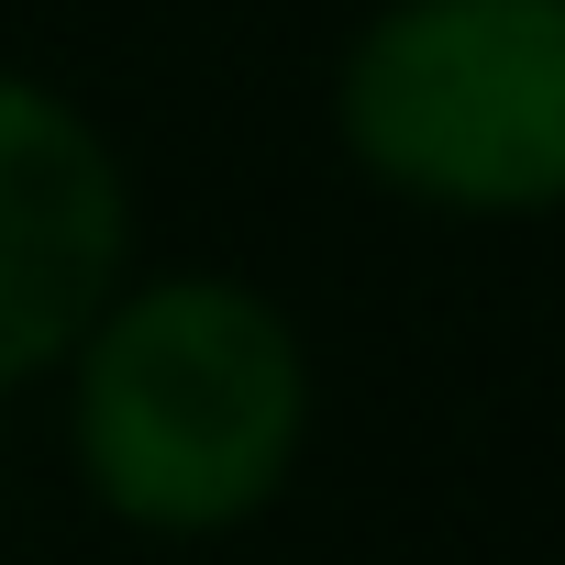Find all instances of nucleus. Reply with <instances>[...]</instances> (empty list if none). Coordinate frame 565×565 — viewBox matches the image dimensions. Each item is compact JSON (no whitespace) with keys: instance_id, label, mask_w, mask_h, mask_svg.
I'll return each instance as SVG.
<instances>
[{"instance_id":"nucleus-1","label":"nucleus","mask_w":565,"mask_h":565,"mask_svg":"<svg viewBox=\"0 0 565 565\" xmlns=\"http://www.w3.org/2000/svg\"><path fill=\"white\" fill-rule=\"evenodd\" d=\"M311 355L244 277H145L67 355V444L111 521L200 543L255 521L300 466Z\"/></svg>"},{"instance_id":"nucleus-2","label":"nucleus","mask_w":565,"mask_h":565,"mask_svg":"<svg viewBox=\"0 0 565 565\" xmlns=\"http://www.w3.org/2000/svg\"><path fill=\"white\" fill-rule=\"evenodd\" d=\"M333 134L422 211H565V0H388L333 67Z\"/></svg>"},{"instance_id":"nucleus-3","label":"nucleus","mask_w":565,"mask_h":565,"mask_svg":"<svg viewBox=\"0 0 565 565\" xmlns=\"http://www.w3.org/2000/svg\"><path fill=\"white\" fill-rule=\"evenodd\" d=\"M134 189L78 100L0 67V399L78 355L122 289Z\"/></svg>"}]
</instances>
